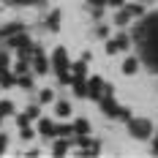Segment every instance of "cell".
<instances>
[{
    "mask_svg": "<svg viewBox=\"0 0 158 158\" xmlns=\"http://www.w3.org/2000/svg\"><path fill=\"white\" fill-rule=\"evenodd\" d=\"M131 44H139V47H142V55H139V57L150 65V71L158 74V11L142 16V22L134 25V30H131Z\"/></svg>",
    "mask_w": 158,
    "mask_h": 158,
    "instance_id": "6da1fadb",
    "label": "cell"
},
{
    "mask_svg": "<svg viewBox=\"0 0 158 158\" xmlns=\"http://www.w3.org/2000/svg\"><path fill=\"white\" fill-rule=\"evenodd\" d=\"M126 123H128V134H131L134 139H142V142H144V139H150L153 131H156L153 123H150L147 117H134V114H131Z\"/></svg>",
    "mask_w": 158,
    "mask_h": 158,
    "instance_id": "7a4b0ae2",
    "label": "cell"
},
{
    "mask_svg": "<svg viewBox=\"0 0 158 158\" xmlns=\"http://www.w3.org/2000/svg\"><path fill=\"white\" fill-rule=\"evenodd\" d=\"M49 68H52L57 77L71 71V60H68V52H65L63 47H57L55 52H52V63H49Z\"/></svg>",
    "mask_w": 158,
    "mask_h": 158,
    "instance_id": "3957f363",
    "label": "cell"
},
{
    "mask_svg": "<svg viewBox=\"0 0 158 158\" xmlns=\"http://www.w3.org/2000/svg\"><path fill=\"white\" fill-rule=\"evenodd\" d=\"M30 65H33V71H35L38 77L49 74V57L44 55V49H41V47L33 49V55H30Z\"/></svg>",
    "mask_w": 158,
    "mask_h": 158,
    "instance_id": "277c9868",
    "label": "cell"
},
{
    "mask_svg": "<svg viewBox=\"0 0 158 158\" xmlns=\"http://www.w3.org/2000/svg\"><path fill=\"white\" fill-rule=\"evenodd\" d=\"M98 106H101V112H104L106 117H117V114H120V104L114 101V93H101Z\"/></svg>",
    "mask_w": 158,
    "mask_h": 158,
    "instance_id": "5b68a950",
    "label": "cell"
},
{
    "mask_svg": "<svg viewBox=\"0 0 158 158\" xmlns=\"http://www.w3.org/2000/svg\"><path fill=\"white\" fill-rule=\"evenodd\" d=\"M126 49H131V35H128V33H117L112 41H106V52H109V55L126 52Z\"/></svg>",
    "mask_w": 158,
    "mask_h": 158,
    "instance_id": "8992f818",
    "label": "cell"
},
{
    "mask_svg": "<svg viewBox=\"0 0 158 158\" xmlns=\"http://www.w3.org/2000/svg\"><path fill=\"white\" fill-rule=\"evenodd\" d=\"M85 85H87V98H90V101H98L101 93H104V79L101 77H87Z\"/></svg>",
    "mask_w": 158,
    "mask_h": 158,
    "instance_id": "52a82bcc",
    "label": "cell"
},
{
    "mask_svg": "<svg viewBox=\"0 0 158 158\" xmlns=\"http://www.w3.org/2000/svg\"><path fill=\"white\" fill-rule=\"evenodd\" d=\"M123 8H126V14L131 16V19H142V16H144V3H139V0L123 3Z\"/></svg>",
    "mask_w": 158,
    "mask_h": 158,
    "instance_id": "ba28073f",
    "label": "cell"
},
{
    "mask_svg": "<svg viewBox=\"0 0 158 158\" xmlns=\"http://www.w3.org/2000/svg\"><path fill=\"white\" fill-rule=\"evenodd\" d=\"M38 134L47 136V139H52V136H55V120H49V117H38Z\"/></svg>",
    "mask_w": 158,
    "mask_h": 158,
    "instance_id": "9c48e42d",
    "label": "cell"
},
{
    "mask_svg": "<svg viewBox=\"0 0 158 158\" xmlns=\"http://www.w3.org/2000/svg\"><path fill=\"white\" fill-rule=\"evenodd\" d=\"M85 79L87 77H71V87H74V93L79 98H87V85H85Z\"/></svg>",
    "mask_w": 158,
    "mask_h": 158,
    "instance_id": "30bf717a",
    "label": "cell"
},
{
    "mask_svg": "<svg viewBox=\"0 0 158 158\" xmlns=\"http://www.w3.org/2000/svg\"><path fill=\"white\" fill-rule=\"evenodd\" d=\"M98 153H101V142H93V139H90V142L85 144V147H79V156H82V158L98 156Z\"/></svg>",
    "mask_w": 158,
    "mask_h": 158,
    "instance_id": "8fae6325",
    "label": "cell"
},
{
    "mask_svg": "<svg viewBox=\"0 0 158 158\" xmlns=\"http://www.w3.org/2000/svg\"><path fill=\"white\" fill-rule=\"evenodd\" d=\"M139 71V57H123V74L134 77Z\"/></svg>",
    "mask_w": 158,
    "mask_h": 158,
    "instance_id": "7c38bea8",
    "label": "cell"
},
{
    "mask_svg": "<svg viewBox=\"0 0 158 158\" xmlns=\"http://www.w3.org/2000/svg\"><path fill=\"white\" fill-rule=\"evenodd\" d=\"M71 131H74V136H85V134H90V123L85 117H79L77 123H71Z\"/></svg>",
    "mask_w": 158,
    "mask_h": 158,
    "instance_id": "4fadbf2b",
    "label": "cell"
},
{
    "mask_svg": "<svg viewBox=\"0 0 158 158\" xmlns=\"http://www.w3.org/2000/svg\"><path fill=\"white\" fill-rule=\"evenodd\" d=\"M68 144H71V139L57 136V142L52 144V156H65V153H68Z\"/></svg>",
    "mask_w": 158,
    "mask_h": 158,
    "instance_id": "5bb4252c",
    "label": "cell"
},
{
    "mask_svg": "<svg viewBox=\"0 0 158 158\" xmlns=\"http://www.w3.org/2000/svg\"><path fill=\"white\" fill-rule=\"evenodd\" d=\"M47 30L49 33H57V30H60V11H49V16H47Z\"/></svg>",
    "mask_w": 158,
    "mask_h": 158,
    "instance_id": "9a60e30c",
    "label": "cell"
},
{
    "mask_svg": "<svg viewBox=\"0 0 158 158\" xmlns=\"http://www.w3.org/2000/svg\"><path fill=\"white\" fill-rule=\"evenodd\" d=\"M11 85H16V74H14V71H8V68H6V71L0 74V87L6 90V87H11Z\"/></svg>",
    "mask_w": 158,
    "mask_h": 158,
    "instance_id": "2e32d148",
    "label": "cell"
},
{
    "mask_svg": "<svg viewBox=\"0 0 158 158\" xmlns=\"http://www.w3.org/2000/svg\"><path fill=\"white\" fill-rule=\"evenodd\" d=\"M55 136H65V139H71V136H74L71 123H55Z\"/></svg>",
    "mask_w": 158,
    "mask_h": 158,
    "instance_id": "e0dca14e",
    "label": "cell"
},
{
    "mask_svg": "<svg viewBox=\"0 0 158 158\" xmlns=\"http://www.w3.org/2000/svg\"><path fill=\"white\" fill-rule=\"evenodd\" d=\"M19 30H25V27H22L19 22H11V25H6V27H0V38L6 41L8 35H14V33H19Z\"/></svg>",
    "mask_w": 158,
    "mask_h": 158,
    "instance_id": "ac0fdd59",
    "label": "cell"
},
{
    "mask_svg": "<svg viewBox=\"0 0 158 158\" xmlns=\"http://www.w3.org/2000/svg\"><path fill=\"white\" fill-rule=\"evenodd\" d=\"M55 114L57 117H71V104L68 101H55Z\"/></svg>",
    "mask_w": 158,
    "mask_h": 158,
    "instance_id": "d6986e66",
    "label": "cell"
},
{
    "mask_svg": "<svg viewBox=\"0 0 158 158\" xmlns=\"http://www.w3.org/2000/svg\"><path fill=\"white\" fill-rule=\"evenodd\" d=\"M128 22H131V16H128V14H126V8L120 6V11L114 14V25H117V27H128Z\"/></svg>",
    "mask_w": 158,
    "mask_h": 158,
    "instance_id": "ffe728a7",
    "label": "cell"
},
{
    "mask_svg": "<svg viewBox=\"0 0 158 158\" xmlns=\"http://www.w3.org/2000/svg\"><path fill=\"white\" fill-rule=\"evenodd\" d=\"M71 77H87V60H79L71 65Z\"/></svg>",
    "mask_w": 158,
    "mask_h": 158,
    "instance_id": "44dd1931",
    "label": "cell"
},
{
    "mask_svg": "<svg viewBox=\"0 0 158 158\" xmlns=\"http://www.w3.org/2000/svg\"><path fill=\"white\" fill-rule=\"evenodd\" d=\"M16 85H19L22 90H33V74H19V77H16Z\"/></svg>",
    "mask_w": 158,
    "mask_h": 158,
    "instance_id": "7402d4cb",
    "label": "cell"
},
{
    "mask_svg": "<svg viewBox=\"0 0 158 158\" xmlns=\"http://www.w3.org/2000/svg\"><path fill=\"white\" fill-rule=\"evenodd\" d=\"M27 68H30V60H22V57H19L14 63V74L16 77H19V74H27Z\"/></svg>",
    "mask_w": 158,
    "mask_h": 158,
    "instance_id": "603a6c76",
    "label": "cell"
},
{
    "mask_svg": "<svg viewBox=\"0 0 158 158\" xmlns=\"http://www.w3.org/2000/svg\"><path fill=\"white\" fill-rule=\"evenodd\" d=\"M25 114H27V117H30V123H33V120H38V117H41V104H30V106H27V112H25Z\"/></svg>",
    "mask_w": 158,
    "mask_h": 158,
    "instance_id": "cb8c5ba5",
    "label": "cell"
},
{
    "mask_svg": "<svg viewBox=\"0 0 158 158\" xmlns=\"http://www.w3.org/2000/svg\"><path fill=\"white\" fill-rule=\"evenodd\" d=\"M52 101H55V93H52V90H41V93H38V104H52Z\"/></svg>",
    "mask_w": 158,
    "mask_h": 158,
    "instance_id": "d4e9b609",
    "label": "cell"
},
{
    "mask_svg": "<svg viewBox=\"0 0 158 158\" xmlns=\"http://www.w3.org/2000/svg\"><path fill=\"white\" fill-rule=\"evenodd\" d=\"M0 114H3V117L14 114V101H0Z\"/></svg>",
    "mask_w": 158,
    "mask_h": 158,
    "instance_id": "484cf974",
    "label": "cell"
},
{
    "mask_svg": "<svg viewBox=\"0 0 158 158\" xmlns=\"http://www.w3.org/2000/svg\"><path fill=\"white\" fill-rule=\"evenodd\" d=\"M95 38H109V25H104V22H101V25L95 27Z\"/></svg>",
    "mask_w": 158,
    "mask_h": 158,
    "instance_id": "4316f807",
    "label": "cell"
},
{
    "mask_svg": "<svg viewBox=\"0 0 158 158\" xmlns=\"http://www.w3.org/2000/svg\"><path fill=\"white\" fill-rule=\"evenodd\" d=\"M11 6H35V3H44V0H6Z\"/></svg>",
    "mask_w": 158,
    "mask_h": 158,
    "instance_id": "83f0119b",
    "label": "cell"
},
{
    "mask_svg": "<svg viewBox=\"0 0 158 158\" xmlns=\"http://www.w3.org/2000/svg\"><path fill=\"white\" fill-rule=\"evenodd\" d=\"M19 134H22V139H25V142H30V139H33V128H30V126H22V128H19Z\"/></svg>",
    "mask_w": 158,
    "mask_h": 158,
    "instance_id": "f1b7e54d",
    "label": "cell"
},
{
    "mask_svg": "<svg viewBox=\"0 0 158 158\" xmlns=\"http://www.w3.org/2000/svg\"><path fill=\"white\" fill-rule=\"evenodd\" d=\"M150 139H153V144H150V153H153V156H158V131H153V136H150Z\"/></svg>",
    "mask_w": 158,
    "mask_h": 158,
    "instance_id": "f546056e",
    "label": "cell"
},
{
    "mask_svg": "<svg viewBox=\"0 0 158 158\" xmlns=\"http://www.w3.org/2000/svg\"><path fill=\"white\" fill-rule=\"evenodd\" d=\"M8 68V52H0V74Z\"/></svg>",
    "mask_w": 158,
    "mask_h": 158,
    "instance_id": "4dcf8cb0",
    "label": "cell"
},
{
    "mask_svg": "<svg viewBox=\"0 0 158 158\" xmlns=\"http://www.w3.org/2000/svg\"><path fill=\"white\" fill-rule=\"evenodd\" d=\"M16 126L22 128V126H30V117L27 114H16Z\"/></svg>",
    "mask_w": 158,
    "mask_h": 158,
    "instance_id": "1f68e13d",
    "label": "cell"
},
{
    "mask_svg": "<svg viewBox=\"0 0 158 158\" xmlns=\"http://www.w3.org/2000/svg\"><path fill=\"white\" fill-rule=\"evenodd\" d=\"M131 117V109L128 106H120V114H117V120H128Z\"/></svg>",
    "mask_w": 158,
    "mask_h": 158,
    "instance_id": "d6a6232c",
    "label": "cell"
},
{
    "mask_svg": "<svg viewBox=\"0 0 158 158\" xmlns=\"http://www.w3.org/2000/svg\"><path fill=\"white\" fill-rule=\"evenodd\" d=\"M90 3V8H104L106 6V0H87Z\"/></svg>",
    "mask_w": 158,
    "mask_h": 158,
    "instance_id": "836d02e7",
    "label": "cell"
},
{
    "mask_svg": "<svg viewBox=\"0 0 158 158\" xmlns=\"http://www.w3.org/2000/svg\"><path fill=\"white\" fill-rule=\"evenodd\" d=\"M6 144H8V139H6V136H3V134H0V156H3V153H6Z\"/></svg>",
    "mask_w": 158,
    "mask_h": 158,
    "instance_id": "e575fe53",
    "label": "cell"
},
{
    "mask_svg": "<svg viewBox=\"0 0 158 158\" xmlns=\"http://www.w3.org/2000/svg\"><path fill=\"white\" fill-rule=\"evenodd\" d=\"M123 3H126V0H106V6H114V8H120Z\"/></svg>",
    "mask_w": 158,
    "mask_h": 158,
    "instance_id": "d590c367",
    "label": "cell"
},
{
    "mask_svg": "<svg viewBox=\"0 0 158 158\" xmlns=\"http://www.w3.org/2000/svg\"><path fill=\"white\" fill-rule=\"evenodd\" d=\"M101 14H104V8H93V19H95V22L101 19Z\"/></svg>",
    "mask_w": 158,
    "mask_h": 158,
    "instance_id": "8d00e7d4",
    "label": "cell"
},
{
    "mask_svg": "<svg viewBox=\"0 0 158 158\" xmlns=\"http://www.w3.org/2000/svg\"><path fill=\"white\" fill-rule=\"evenodd\" d=\"M0 120H3V114H0Z\"/></svg>",
    "mask_w": 158,
    "mask_h": 158,
    "instance_id": "74e56055",
    "label": "cell"
},
{
    "mask_svg": "<svg viewBox=\"0 0 158 158\" xmlns=\"http://www.w3.org/2000/svg\"><path fill=\"white\" fill-rule=\"evenodd\" d=\"M139 3H144V0H139Z\"/></svg>",
    "mask_w": 158,
    "mask_h": 158,
    "instance_id": "f35d334b",
    "label": "cell"
},
{
    "mask_svg": "<svg viewBox=\"0 0 158 158\" xmlns=\"http://www.w3.org/2000/svg\"><path fill=\"white\" fill-rule=\"evenodd\" d=\"M0 90H3V87H0Z\"/></svg>",
    "mask_w": 158,
    "mask_h": 158,
    "instance_id": "ab89813d",
    "label": "cell"
}]
</instances>
